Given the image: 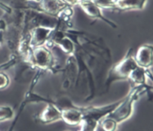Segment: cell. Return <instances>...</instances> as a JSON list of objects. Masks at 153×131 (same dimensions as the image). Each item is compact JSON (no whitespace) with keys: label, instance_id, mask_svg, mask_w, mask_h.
Masks as SVG:
<instances>
[{"label":"cell","instance_id":"obj_1","mask_svg":"<svg viewBox=\"0 0 153 131\" xmlns=\"http://www.w3.org/2000/svg\"><path fill=\"white\" fill-rule=\"evenodd\" d=\"M144 92L152 93V91L144 86H132L128 95L125 98L120 100L112 112L106 116L114 120L118 125L128 120L133 114L134 104Z\"/></svg>","mask_w":153,"mask_h":131},{"label":"cell","instance_id":"obj_2","mask_svg":"<svg viewBox=\"0 0 153 131\" xmlns=\"http://www.w3.org/2000/svg\"><path fill=\"white\" fill-rule=\"evenodd\" d=\"M24 63L42 71H56V60L50 48L46 46L31 48Z\"/></svg>","mask_w":153,"mask_h":131},{"label":"cell","instance_id":"obj_3","mask_svg":"<svg viewBox=\"0 0 153 131\" xmlns=\"http://www.w3.org/2000/svg\"><path fill=\"white\" fill-rule=\"evenodd\" d=\"M22 3L25 9L32 10L39 13H44L55 18H58L63 10L69 7L62 0H39L25 1Z\"/></svg>","mask_w":153,"mask_h":131},{"label":"cell","instance_id":"obj_4","mask_svg":"<svg viewBox=\"0 0 153 131\" xmlns=\"http://www.w3.org/2000/svg\"><path fill=\"white\" fill-rule=\"evenodd\" d=\"M133 49L128 50L127 54L123 59L116 64L110 71L108 78L106 80V86H109L113 81L120 80H128V75L138 65L136 63L134 57L132 55Z\"/></svg>","mask_w":153,"mask_h":131},{"label":"cell","instance_id":"obj_5","mask_svg":"<svg viewBox=\"0 0 153 131\" xmlns=\"http://www.w3.org/2000/svg\"><path fill=\"white\" fill-rule=\"evenodd\" d=\"M56 26L35 25L29 31L30 48L44 46L49 40Z\"/></svg>","mask_w":153,"mask_h":131},{"label":"cell","instance_id":"obj_6","mask_svg":"<svg viewBox=\"0 0 153 131\" xmlns=\"http://www.w3.org/2000/svg\"><path fill=\"white\" fill-rule=\"evenodd\" d=\"M77 5H79V7L85 12V14L90 18L100 20L110 25L111 28H117V25L116 23L103 16L100 8L95 3H93L92 0H79Z\"/></svg>","mask_w":153,"mask_h":131},{"label":"cell","instance_id":"obj_7","mask_svg":"<svg viewBox=\"0 0 153 131\" xmlns=\"http://www.w3.org/2000/svg\"><path fill=\"white\" fill-rule=\"evenodd\" d=\"M60 120H62L61 109L52 103H47L45 108L36 117L37 122L42 125H48Z\"/></svg>","mask_w":153,"mask_h":131},{"label":"cell","instance_id":"obj_8","mask_svg":"<svg viewBox=\"0 0 153 131\" xmlns=\"http://www.w3.org/2000/svg\"><path fill=\"white\" fill-rule=\"evenodd\" d=\"M134 59L140 67L150 69L153 63V47L151 44H144L137 49Z\"/></svg>","mask_w":153,"mask_h":131},{"label":"cell","instance_id":"obj_9","mask_svg":"<svg viewBox=\"0 0 153 131\" xmlns=\"http://www.w3.org/2000/svg\"><path fill=\"white\" fill-rule=\"evenodd\" d=\"M83 106H77L71 104L70 107L61 109L62 120L66 122L67 125H79L83 118Z\"/></svg>","mask_w":153,"mask_h":131},{"label":"cell","instance_id":"obj_10","mask_svg":"<svg viewBox=\"0 0 153 131\" xmlns=\"http://www.w3.org/2000/svg\"><path fill=\"white\" fill-rule=\"evenodd\" d=\"M147 0H115V10L120 12L143 9Z\"/></svg>","mask_w":153,"mask_h":131},{"label":"cell","instance_id":"obj_11","mask_svg":"<svg viewBox=\"0 0 153 131\" xmlns=\"http://www.w3.org/2000/svg\"><path fill=\"white\" fill-rule=\"evenodd\" d=\"M15 112L9 106H0V122L9 121L14 118Z\"/></svg>","mask_w":153,"mask_h":131},{"label":"cell","instance_id":"obj_12","mask_svg":"<svg viewBox=\"0 0 153 131\" xmlns=\"http://www.w3.org/2000/svg\"><path fill=\"white\" fill-rule=\"evenodd\" d=\"M99 125H101L102 130L105 131H115L117 130V126H118V124L114 120L107 116H105L102 120H101Z\"/></svg>","mask_w":153,"mask_h":131},{"label":"cell","instance_id":"obj_13","mask_svg":"<svg viewBox=\"0 0 153 131\" xmlns=\"http://www.w3.org/2000/svg\"><path fill=\"white\" fill-rule=\"evenodd\" d=\"M100 9L115 10V0H92Z\"/></svg>","mask_w":153,"mask_h":131},{"label":"cell","instance_id":"obj_14","mask_svg":"<svg viewBox=\"0 0 153 131\" xmlns=\"http://www.w3.org/2000/svg\"><path fill=\"white\" fill-rule=\"evenodd\" d=\"M10 84V79L8 75L4 72L0 71V89H4L8 87Z\"/></svg>","mask_w":153,"mask_h":131},{"label":"cell","instance_id":"obj_15","mask_svg":"<svg viewBox=\"0 0 153 131\" xmlns=\"http://www.w3.org/2000/svg\"><path fill=\"white\" fill-rule=\"evenodd\" d=\"M0 9L3 10L4 13H6L7 14H12L13 13V8L12 7H10L9 5H7L5 3H3L2 1H0Z\"/></svg>","mask_w":153,"mask_h":131},{"label":"cell","instance_id":"obj_16","mask_svg":"<svg viewBox=\"0 0 153 131\" xmlns=\"http://www.w3.org/2000/svg\"><path fill=\"white\" fill-rule=\"evenodd\" d=\"M7 26L6 22L3 19H0V31H6Z\"/></svg>","mask_w":153,"mask_h":131},{"label":"cell","instance_id":"obj_17","mask_svg":"<svg viewBox=\"0 0 153 131\" xmlns=\"http://www.w3.org/2000/svg\"><path fill=\"white\" fill-rule=\"evenodd\" d=\"M63 2L65 3H66L67 5L69 6H75V5H77V3H78L79 0H62Z\"/></svg>","mask_w":153,"mask_h":131},{"label":"cell","instance_id":"obj_18","mask_svg":"<svg viewBox=\"0 0 153 131\" xmlns=\"http://www.w3.org/2000/svg\"><path fill=\"white\" fill-rule=\"evenodd\" d=\"M3 33H4V31H0V44L3 43V39H4V35H3Z\"/></svg>","mask_w":153,"mask_h":131},{"label":"cell","instance_id":"obj_19","mask_svg":"<svg viewBox=\"0 0 153 131\" xmlns=\"http://www.w3.org/2000/svg\"><path fill=\"white\" fill-rule=\"evenodd\" d=\"M22 2H25V1H39V0H21Z\"/></svg>","mask_w":153,"mask_h":131}]
</instances>
